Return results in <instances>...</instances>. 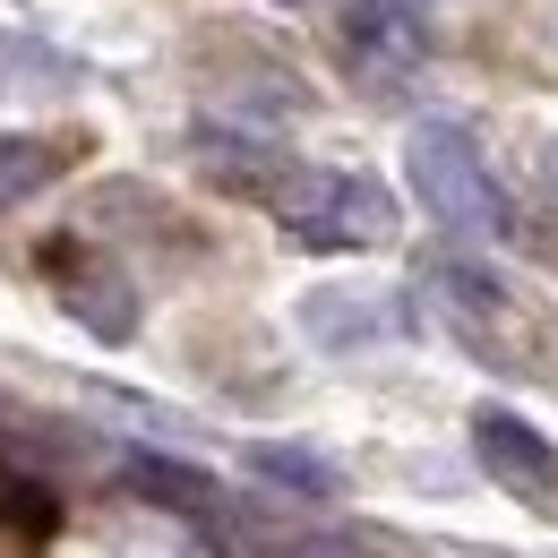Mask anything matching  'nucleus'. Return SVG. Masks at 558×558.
<instances>
[{
  "label": "nucleus",
  "instance_id": "f257e3e1",
  "mask_svg": "<svg viewBox=\"0 0 558 558\" xmlns=\"http://www.w3.org/2000/svg\"><path fill=\"white\" fill-rule=\"evenodd\" d=\"M404 163H413L421 207L438 215L447 232H473V241H498V232H507V190L489 181L482 146L464 138L456 121H421L413 146H404Z\"/></svg>",
  "mask_w": 558,
  "mask_h": 558
},
{
  "label": "nucleus",
  "instance_id": "f03ea898",
  "mask_svg": "<svg viewBox=\"0 0 558 558\" xmlns=\"http://www.w3.org/2000/svg\"><path fill=\"white\" fill-rule=\"evenodd\" d=\"M276 215L292 223V241H318V250H361V241H387L396 232V198L369 172H336V163L283 172Z\"/></svg>",
  "mask_w": 558,
  "mask_h": 558
},
{
  "label": "nucleus",
  "instance_id": "7ed1b4c3",
  "mask_svg": "<svg viewBox=\"0 0 558 558\" xmlns=\"http://www.w3.org/2000/svg\"><path fill=\"white\" fill-rule=\"evenodd\" d=\"M473 447H482V464L515 489V498L558 507V447L533 429V421H515V413H498V404H489V413H473Z\"/></svg>",
  "mask_w": 558,
  "mask_h": 558
},
{
  "label": "nucleus",
  "instance_id": "20e7f679",
  "mask_svg": "<svg viewBox=\"0 0 558 558\" xmlns=\"http://www.w3.org/2000/svg\"><path fill=\"white\" fill-rule=\"evenodd\" d=\"M396 318H404V310H396V292H369V283H318V292L301 301L310 344H327V352L369 344V336H387Z\"/></svg>",
  "mask_w": 558,
  "mask_h": 558
},
{
  "label": "nucleus",
  "instance_id": "39448f33",
  "mask_svg": "<svg viewBox=\"0 0 558 558\" xmlns=\"http://www.w3.org/2000/svg\"><path fill=\"white\" fill-rule=\"evenodd\" d=\"M35 77H44V86H70L77 70L52 52V44H44V35H26V26H0V95H17V86H35Z\"/></svg>",
  "mask_w": 558,
  "mask_h": 558
},
{
  "label": "nucleus",
  "instance_id": "423d86ee",
  "mask_svg": "<svg viewBox=\"0 0 558 558\" xmlns=\"http://www.w3.org/2000/svg\"><path fill=\"white\" fill-rule=\"evenodd\" d=\"M52 181V138H0V207Z\"/></svg>",
  "mask_w": 558,
  "mask_h": 558
},
{
  "label": "nucleus",
  "instance_id": "0eeeda50",
  "mask_svg": "<svg viewBox=\"0 0 558 558\" xmlns=\"http://www.w3.org/2000/svg\"><path fill=\"white\" fill-rule=\"evenodd\" d=\"M258 473L310 489V498H336V464H318V456H301V447H258Z\"/></svg>",
  "mask_w": 558,
  "mask_h": 558
},
{
  "label": "nucleus",
  "instance_id": "6e6552de",
  "mask_svg": "<svg viewBox=\"0 0 558 558\" xmlns=\"http://www.w3.org/2000/svg\"><path fill=\"white\" fill-rule=\"evenodd\" d=\"M542 172H550V190H558V138H550V146H542Z\"/></svg>",
  "mask_w": 558,
  "mask_h": 558
},
{
  "label": "nucleus",
  "instance_id": "1a4fd4ad",
  "mask_svg": "<svg viewBox=\"0 0 558 558\" xmlns=\"http://www.w3.org/2000/svg\"><path fill=\"white\" fill-rule=\"evenodd\" d=\"M387 9H413V17H421V9H429V0H387Z\"/></svg>",
  "mask_w": 558,
  "mask_h": 558
}]
</instances>
